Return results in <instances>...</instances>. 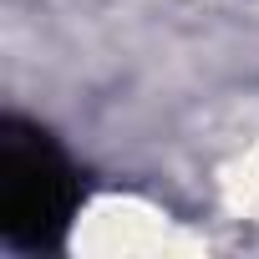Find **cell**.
I'll return each mask as SVG.
<instances>
[{"instance_id": "6da1fadb", "label": "cell", "mask_w": 259, "mask_h": 259, "mask_svg": "<svg viewBox=\"0 0 259 259\" xmlns=\"http://www.w3.org/2000/svg\"><path fill=\"white\" fill-rule=\"evenodd\" d=\"M81 203L71 158L36 122H0V234L11 249H56Z\"/></svg>"}]
</instances>
